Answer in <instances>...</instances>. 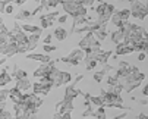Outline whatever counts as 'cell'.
<instances>
[{
	"label": "cell",
	"instance_id": "1",
	"mask_svg": "<svg viewBox=\"0 0 148 119\" xmlns=\"http://www.w3.org/2000/svg\"><path fill=\"white\" fill-rule=\"evenodd\" d=\"M129 10H131V16H134L135 19H139V21H144L148 16V9H147L145 3L141 2V0H134L131 3Z\"/></svg>",
	"mask_w": 148,
	"mask_h": 119
},
{
	"label": "cell",
	"instance_id": "2",
	"mask_svg": "<svg viewBox=\"0 0 148 119\" xmlns=\"http://www.w3.org/2000/svg\"><path fill=\"white\" fill-rule=\"evenodd\" d=\"M68 57H69V65L78 66V65H81L84 62V59H85V52H84L82 49H73L68 54Z\"/></svg>",
	"mask_w": 148,
	"mask_h": 119
},
{
	"label": "cell",
	"instance_id": "3",
	"mask_svg": "<svg viewBox=\"0 0 148 119\" xmlns=\"http://www.w3.org/2000/svg\"><path fill=\"white\" fill-rule=\"evenodd\" d=\"M131 53H134V44L129 41H122L113 50L114 56H123V54H131Z\"/></svg>",
	"mask_w": 148,
	"mask_h": 119
},
{
	"label": "cell",
	"instance_id": "4",
	"mask_svg": "<svg viewBox=\"0 0 148 119\" xmlns=\"http://www.w3.org/2000/svg\"><path fill=\"white\" fill-rule=\"evenodd\" d=\"M71 81H72V75H71V72L60 71V72H59V75L53 79V87L59 88V87H62L63 84H69Z\"/></svg>",
	"mask_w": 148,
	"mask_h": 119
},
{
	"label": "cell",
	"instance_id": "5",
	"mask_svg": "<svg viewBox=\"0 0 148 119\" xmlns=\"http://www.w3.org/2000/svg\"><path fill=\"white\" fill-rule=\"evenodd\" d=\"M73 100H65L63 98L62 102H59L57 105H56V113H60V115H63V113H72L73 112Z\"/></svg>",
	"mask_w": 148,
	"mask_h": 119
},
{
	"label": "cell",
	"instance_id": "6",
	"mask_svg": "<svg viewBox=\"0 0 148 119\" xmlns=\"http://www.w3.org/2000/svg\"><path fill=\"white\" fill-rule=\"evenodd\" d=\"M56 65V61H51L50 63H47V65H40L34 72H32V75H34V78H43V76H47L49 74H50V69L53 68Z\"/></svg>",
	"mask_w": 148,
	"mask_h": 119
},
{
	"label": "cell",
	"instance_id": "7",
	"mask_svg": "<svg viewBox=\"0 0 148 119\" xmlns=\"http://www.w3.org/2000/svg\"><path fill=\"white\" fill-rule=\"evenodd\" d=\"M25 57L28 59V61H37L41 65H47V63L51 62V57L46 53H28Z\"/></svg>",
	"mask_w": 148,
	"mask_h": 119
},
{
	"label": "cell",
	"instance_id": "8",
	"mask_svg": "<svg viewBox=\"0 0 148 119\" xmlns=\"http://www.w3.org/2000/svg\"><path fill=\"white\" fill-rule=\"evenodd\" d=\"M84 93L76 88V84H69L65 88V100H75L78 96H82Z\"/></svg>",
	"mask_w": 148,
	"mask_h": 119
},
{
	"label": "cell",
	"instance_id": "9",
	"mask_svg": "<svg viewBox=\"0 0 148 119\" xmlns=\"http://www.w3.org/2000/svg\"><path fill=\"white\" fill-rule=\"evenodd\" d=\"M32 84L28 78H22V79H16V84H15V88L19 90L21 93H28L31 90Z\"/></svg>",
	"mask_w": 148,
	"mask_h": 119
},
{
	"label": "cell",
	"instance_id": "10",
	"mask_svg": "<svg viewBox=\"0 0 148 119\" xmlns=\"http://www.w3.org/2000/svg\"><path fill=\"white\" fill-rule=\"evenodd\" d=\"M110 41H112L114 46H117V44H120L122 41H125V32H123V28H117L116 31H113V32L110 34Z\"/></svg>",
	"mask_w": 148,
	"mask_h": 119
},
{
	"label": "cell",
	"instance_id": "11",
	"mask_svg": "<svg viewBox=\"0 0 148 119\" xmlns=\"http://www.w3.org/2000/svg\"><path fill=\"white\" fill-rule=\"evenodd\" d=\"M21 30L24 32H27L28 35L29 34H38V35L43 34V28L38 27V25H32V24H22L21 25Z\"/></svg>",
	"mask_w": 148,
	"mask_h": 119
},
{
	"label": "cell",
	"instance_id": "12",
	"mask_svg": "<svg viewBox=\"0 0 148 119\" xmlns=\"http://www.w3.org/2000/svg\"><path fill=\"white\" fill-rule=\"evenodd\" d=\"M68 35H69V32L63 28V27H57V28H54V32H53V37L57 40V41H65V40L68 38Z\"/></svg>",
	"mask_w": 148,
	"mask_h": 119
},
{
	"label": "cell",
	"instance_id": "13",
	"mask_svg": "<svg viewBox=\"0 0 148 119\" xmlns=\"http://www.w3.org/2000/svg\"><path fill=\"white\" fill-rule=\"evenodd\" d=\"M40 38H41V35H38V34H29L28 35V52H34L37 49Z\"/></svg>",
	"mask_w": 148,
	"mask_h": 119
},
{
	"label": "cell",
	"instance_id": "14",
	"mask_svg": "<svg viewBox=\"0 0 148 119\" xmlns=\"http://www.w3.org/2000/svg\"><path fill=\"white\" fill-rule=\"evenodd\" d=\"M8 93H9V98L12 100V103H18V102H22V97H24V94L21 93L19 90H16L15 87H12L10 90H8Z\"/></svg>",
	"mask_w": 148,
	"mask_h": 119
},
{
	"label": "cell",
	"instance_id": "15",
	"mask_svg": "<svg viewBox=\"0 0 148 119\" xmlns=\"http://www.w3.org/2000/svg\"><path fill=\"white\" fill-rule=\"evenodd\" d=\"M31 18H34V16H32V12L28 10V9H21V10L15 15L16 21H29Z\"/></svg>",
	"mask_w": 148,
	"mask_h": 119
},
{
	"label": "cell",
	"instance_id": "16",
	"mask_svg": "<svg viewBox=\"0 0 148 119\" xmlns=\"http://www.w3.org/2000/svg\"><path fill=\"white\" fill-rule=\"evenodd\" d=\"M15 54H18V44L13 43V41H8V46H6V50H5V56L10 57V56H15Z\"/></svg>",
	"mask_w": 148,
	"mask_h": 119
},
{
	"label": "cell",
	"instance_id": "17",
	"mask_svg": "<svg viewBox=\"0 0 148 119\" xmlns=\"http://www.w3.org/2000/svg\"><path fill=\"white\" fill-rule=\"evenodd\" d=\"M12 83V75L9 72H2L0 71V87H5Z\"/></svg>",
	"mask_w": 148,
	"mask_h": 119
},
{
	"label": "cell",
	"instance_id": "18",
	"mask_svg": "<svg viewBox=\"0 0 148 119\" xmlns=\"http://www.w3.org/2000/svg\"><path fill=\"white\" fill-rule=\"evenodd\" d=\"M94 35H95V38L97 40H100V41L103 43L106 38H107V35H109V31H107V27H101L98 31H95L94 32Z\"/></svg>",
	"mask_w": 148,
	"mask_h": 119
},
{
	"label": "cell",
	"instance_id": "19",
	"mask_svg": "<svg viewBox=\"0 0 148 119\" xmlns=\"http://www.w3.org/2000/svg\"><path fill=\"white\" fill-rule=\"evenodd\" d=\"M40 25H41V28H43V30H46V28L53 27L54 25V21H50V19L44 18L43 15H40Z\"/></svg>",
	"mask_w": 148,
	"mask_h": 119
},
{
	"label": "cell",
	"instance_id": "20",
	"mask_svg": "<svg viewBox=\"0 0 148 119\" xmlns=\"http://www.w3.org/2000/svg\"><path fill=\"white\" fill-rule=\"evenodd\" d=\"M84 63H85V69L87 71H94L97 68V65H98V62L95 61V59H85Z\"/></svg>",
	"mask_w": 148,
	"mask_h": 119
},
{
	"label": "cell",
	"instance_id": "21",
	"mask_svg": "<svg viewBox=\"0 0 148 119\" xmlns=\"http://www.w3.org/2000/svg\"><path fill=\"white\" fill-rule=\"evenodd\" d=\"M12 78H15V79H22V78H28V74H27V71H24V69H16V71H13L12 72Z\"/></svg>",
	"mask_w": 148,
	"mask_h": 119
},
{
	"label": "cell",
	"instance_id": "22",
	"mask_svg": "<svg viewBox=\"0 0 148 119\" xmlns=\"http://www.w3.org/2000/svg\"><path fill=\"white\" fill-rule=\"evenodd\" d=\"M90 102H91V105H92L94 107H101V106H104V105H103V98H101L100 96H91Z\"/></svg>",
	"mask_w": 148,
	"mask_h": 119
},
{
	"label": "cell",
	"instance_id": "23",
	"mask_svg": "<svg viewBox=\"0 0 148 119\" xmlns=\"http://www.w3.org/2000/svg\"><path fill=\"white\" fill-rule=\"evenodd\" d=\"M119 12V15H120V18H122V21H125V22H128L129 21V18H131V10L126 8V9H120V10H117Z\"/></svg>",
	"mask_w": 148,
	"mask_h": 119
},
{
	"label": "cell",
	"instance_id": "24",
	"mask_svg": "<svg viewBox=\"0 0 148 119\" xmlns=\"http://www.w3.org/2000/svg\"><path fill=\"white\" fill-rule=\"evenodd\" d=\"M106 83H107L110 87H116V85H119V84H120V79H119V78H116L114 75H110V76H107V81H106Z\"/></svg>",
	"mask_w": 148,
	"mask_h": 119
},
{
	"label": "cell",
	"instance_id": "25",
	"mask_svg": "<svg viewBox=\"0 0 148 119\" xmlns=\"http://www.w3.org/2000/svg\"><path fill=\"white\" fill-rule=\"evenodd\" d=\"M31 90H32V93H34V94H37V96H40V94H41V90H43V87H41V84H40V81H37V83H34V84H32V87H31Z\"/></svg>",
	"mask_w": 148,
	"mask_h": 119
},
{
	"label": "cell",
	"instance_id": "26",
	"mask_svg": "<svg viewBox=\"0 0 148 119\" xmlns=\"http://www.w3.org/2000/svg\"><path fill=\"white\" fill-rule=\"evenodd\" d=\"M104 76H106V75H104L101 71H98V72H94V75H92V79H94L95 83H98V84H100V83H103Z\"/></svg>",
	"mask_w": 148,
	"mask_h": 119
},
{
	"label": "cell",
	"instance_id": "27",
	"mask_svg": "<svg viewBox=\"0 0 148 119\" xmlns=\"http://www.w3.org/2000/svg\"><path fill=\"white\" fill-rule=\"evenodd\" d=\"M94 112H95V107H94V106L87 107L85 110L82 112V118H90V116H94Z\"/></svg>",
	"mask_w": 148,
	"mask_h": 119
},
{
	"label": "cell",
	"instance_id": "28",
	"mask_svg": "<svg viewBox=\"0 0 148 119\" xmlns=\"http://www.w3.org/2000/svg\"><path fill=\"white\" fill-rule=\"evenodd\" d=\"M0 119H13V115H12V112L5 109V110L0 112Z\"/></svg>",
	"mask_w": 148,
	"mask_h": 119
},
{
	"label": "cell",
	"instance_id": "29",
	"mask_svg": "<svg viewBox=\"0 0 148 119\" xmlns=\"http://www.w3.org/2000/svg\"><path fill=\"white\" fill-rule=\"evenodd\" d=\"M28 52V43L18 44V54H25Z\"/></svg>",
	"mask_w": 148,
	"mask_h": 119
},
{
	"label": "cell",
	"instance_id": "30",
	"mask_svg": "<svg viewBox=\"0 0 148 119\" xmlns=\"http://www.w3.org/2000/svg\"><path fill=\"white\" fill-rule=\"evenodd\" d=\"M8 98H9V93H8V90H3V88H0V103L6 102Z\"/></svg>",
	"mask_w": 148,
	"mask_h": 119
},
{
	"label": "cell",
	"instance_id": "31",
	"mask_svg": "<svg viewBox=\"0 0 148 119\" xmlns=\"http://www.w3.org/2000/svg\"><path fill=\"white\" fill-rule=\"evenodd\" d=\"M56 46H53V44H44L43 46V52L46 53V54H49V53H51V52H56Z\"/></svg>",
	"mask_w": 148,
	"mask_h": 119
},
{
	"label": "cell",
	"instance_id": "32",
	"mask_svg": "<svg viewBox=\"0 0 148 119\" xmlns=\"http://www.w3.org/2000/svg\"><path fill=\"white\" fill-rule=\"evenodd\" d=\"M3 37H9V28L5 24L0 25V38H3Z\"/></svg>",
	"mask_w": 148,
	"mask_h": 119
},
{
	"label": "cell",
	"instance_id": "33",
	"mask_svg": "<svg viewBox=\"0 0 148 119\" xmlns=\"http://www.w3.org/2000/svg\"><path fill=\"white\" fill-rule=\"evenodd\" d=\"M68 19H69V15L63 13V15H59L57 21H59V24H60V25H63V24H66V22H68Z\"/></svg>",
	"mask_w": 148,
	"mask_h": 119
},
{
	"label": "cell",
	"instance_id": "34",
	"mask_svg": "<svg viewBox=\"0 0 148 119\" xmlns=\"http://www.w3.org/2000/svg\"><path fill=\"white\" fill-rule=\"evenodd\" d=\"M110 71H114V68L112 66V65H109V63H106V65H103V68H101V72L104 74V75H107Z\"/></svg>",
	"mask_w": 148,
	"mask_h": 119
},
{
	"label": "cell",
	"instance_id": "35",
	"mask_svg": "<svg viewBox=\"0 0 148 119\" xmlns=\"http://www.w3.org/2000/svg\"><path fill=\"white\" fill-rule=\"evenodd\" d=\"M13 10H15V6H13V5H6V6H5V13L12 15V13H13Z\"/></svg>",
	"mask_w": 148,
	"mask_h": 119
},
{
	"label": "cell",
	"instance_id": "36",
	"mask_svg": "<svg viewBox=\"0 0 148 119\" xmlns=\"http://www.w3.org/2000/svg\"><path fill=\"white\" fill-rule=\"evenodd\" d=\"M40 12H44V8L41 6V5H38L37 8H34V10H32V16H37Z\"/></svg>",
	"mask_w": 148,
	"mask_h": 119
},
{
	"label": "cell",
	"instance_id": "37",
	"mask_svg": "<svg viewBox=\"0 0 148 119\" xmlns=\"http://www.w3.org/2000/svg\"><path fill=\"white\" fill-rule=\"evenodd\" d=\"M51 40H53V35H51V34H47L46 37H43V43H44V44H50Z\"/></svg>",
	"mask_w": 148,
	"mask_h": 119
},
{
	"label": "cell",
	"instance_id": "38",
	"mask_svg": "<svg viewBox=\"0 0 148 119\" xmlns=\"http://www.w3.org/2000/svg\"><path fill=\"white\" fill-rule=\"evenodd\" d=\"M145 57H147V54H145L144 52L138 53V61H139V62H144V61H145Z\"/></svg>",
	"mask_w": 148,
	"mask_h": 119
},
{
	"label": "cell",
	"instance_id": "39",
	"mask_svg": "<svg viewBox=\"0 0 148 119\" xmlns=\"http://www.w3.org/2000/svg\"><path fill=\"white\" fill-rule=\"evenodd\" d=\"M82 79H84V75H81V74H79V75H76V78H75V83H73V84H78V83H81Z\"/></svg>",
	"mask_w": 148,
	"mask_h": 119
},
{
	"label": "cell",
	"instance_id": "40",
	"mask_svg": "<svg viewBox=\"0 0 148 119\" xmlns=\"http://www.w3.org/2000/svg\"><path fill=\"white\" fill-rule=\"evenodd\" d=\"M27 2H28V0H15L13 3H15V5H18V6H22V5H24V3H27Z\"/></svg>",
	"mask_w": 148,
	"mask_h": 119
},
{
	"label": "cell",
	"instance_id": "41",
	"mask_svg": "<svg viewBox=\"0 0 148 119\" xmlns=\"http://www.w3.org/2000/svg\"><path fill=\"white\" fill-rule=\"evenodd\" d=\"M142 96L148 97V84H145V87L142 88Z\"/></svg>",
	"mask_w": 148,
	"mask_h": 119
},
{
	"label": "cell",
	"instance_id": "42",
	"mask_svg": "<svg viewBox=\"0 0 148 119\" xmlns=\"http://www.w3.org/2000/svg\"><path fill=\"white\" fill-rule=\"evenodd\" d=\"M139 103H141L142 106H147V105H148V98H139Z\"/></svg>",
	"mask_w": 148,
	"mask_h": 119
},
{
	"label": "cell",
	"instance_id": "43",
	"mask_svg": "<svg viewBox=\"0 0 148 119\" xmlns=\"http://www.w3.org/2000/svg\"><path fill=\"white\" fill-rule=\"evenodd\" d=\"M60 61H62L63 63H68V65H69V57H68V56H63V57L60 59Z\"/></svg>",
	"mask_w": 148,
	"mask_h": 119
},
{
	"label": "cell",
	"instance_id": "44",
	"mask_svg": "<svg viewBox=\"0 0 148 119\" xmlns=\"http://www.w3.org/2000/svg\"><path fill=\"white\" fill-rule=\"evenodd\" d=\"M62 119H72V116H71V113H63Z\"/></svg>",
	"mask_w": 148,
	"mask_h": 119
},
{
	"label": "cell",
	"instance_id": "45",
	"mask_svg": "<svg viewBox=\"0 0 148 119\" xmlns=\"http://www.w3.org/2000/svg\"><path fill=\"white\" fill-rule=\"evenodd\" d=\"M5 3H3V0H0V12H5Z\"/></svg>",
	"mask_w": 148,
	"mask_h": 119
},
{
	"label": "cell",
	"instance_id": "46",
	"mask_svg": "<svg viewBox=\"0 0 148 119\" xmlns=\"http://www.w3.org/2000/svg\"><path fill=\"white\" fill-rule=\"evenodd\" d=\"M6 61H8V57L5 56V57H2V59H0V65H5L6 63Z\"/></svg>",
	"mask_w": 148,
	"mask_h": 119
},
{
	"label": "cell",
	"instance_id": "47",
	"mask_svg": "<svg viewBox=\"0 0 148 119\" xmlns=\"http://www.w3.org/2000/svg\"><path fill=\"white\" fill-rule=\"evenodd\" d=\"M138 119H148V115H144V113H141V115L138 116Z\"/></svg>",
	"mask_w": 148,
	"mask_h": 119
},
{
	"label": "cell",
	"instance_id": "48",
	"mask_svg": "<svg viewBox=\"0 0 148 119\" xmlns=\"http://www.w3.org/2000/svg\"><path fill=\"white\" fill-rule=\"evenodd\" d=\"M144 53H145V54L148 56V43L145 44V49H144Z\"/></svg>",
	"mask_w": 148,
	"mask_h": 119
},
{
	"label": "cell",
	"instance_id": "49",
	"mask_svg": "<svg viewBox=\"0 0 148 119\" xmlns=\"http://www.w3.org/2000/svg\"><path fill=\"white\" fill-rule=\"evenodd\" d=\"M3 24H5V21H3V18L0 16V25H3Z\"/></svg>",
	"mask_w": 148,
	"mask_h": 119
},
{
	"label": "cell",
	"instance_id": "50",
	"mask_svg": "<svg viewBox=\"0 0 148 119\" xmlns=\"http://www.w3.org/2000/svg\"><path fill=\"white\" fill-rule=\"evenodd\" d=\"M119 2H129V3H132L134 0H119Z\"/></svg>",
	"mask_w": 148,
	"mask_h": 119
},
{
	"label": "cell",
	"instance_id": "51",
	"mask_svg": "<svg viewBox=\"0 0 148 119\" xmlns=\"http://www.w3.org/2000/svg\"><path fill=\"white\" fill-rule=\"evenodd\" d=\"M0 112H2V110H0Z\"/></svg>",
	"mask_w": 148,
	"mask_h": 119
},
{
	"label": "cell",
	"instance_id": "52",
	"mask_svg": "<svg viewBox=\"0 0 148 119\" xmlns=\"http://www.w3.org/2000/svg\"><path fill=\"white\" fill-rule=\"evenodd\" d=\"M92 119H94V118H92Z\"/></svg>",
	"mask_w": 148,
	"mask_h": 119
}]
</instances>
